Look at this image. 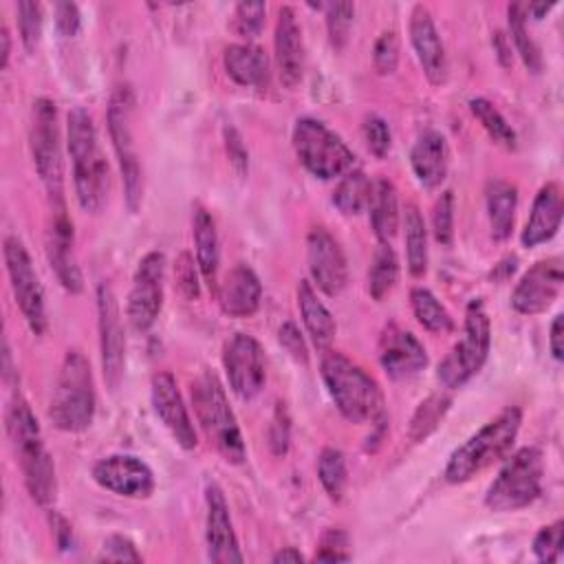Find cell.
Wrapping results in <instances>:
<instances>
[{"instance_id":"obj_52","label":"cell","mask_w":564,"mask_h":564,"mask_svg":"<svg viewBox=\"0 0 564 564\" xmlns=\"http://www.w3.org/2000/svg\"><path fill=\"white\" fill-rule=\"evenodd\" d=\"M223 134H225V148H227V154H229V161H231L234 170L238 174H247V170H249V152H247V148L242 143L240 132L234 126H225Z\"/></svg>"},{"instance_id":"obj_36","label":"cell","mask_w":564,"mask_h":564,"mask_svg":"<svg viewBox=\"0 0 564 564\" xmlns=\"http://www.w3.org/2000/svg\"><path fill=\"white\" fill-rule=\"evenodd\" d=\"M410 306L416 322L430 333H449L454 328V319L449 311L436 300V295L423 286L410 291Z\"/></svg>"},{"instance_id":"obj_18","label":"cell","mask_w":564,"mask_h":564,"mask_svg":"<svg viewBox=\"0 0 564 564\" xmlns=\"http://www.w3.org/2000/svg\"><path fill=\"white\" fill-rule=\"evenodd\" d=\"M46 258L51 269L55 271L59 284L68 293H79L84 289L82 269L75 256V236H73V223L66 214L64 203L53 205L51 220L46 227Z\"/></svg>"},{"instance_id":"obj_35","label":"cell","mask_w":564,"mask_h":564,"mask_svg":"<svg viewBox=\"0 0 564 564\" xmlns=\"http://www.w3.org/2000/svg\"><path fill=\"white\" fill-rule=\"evenodd\" d=\"M399 280V258L388 242H381L372 256L368 269V293L372 300L381 302L394 289Z\"/></svg>"},{"instance_id":"obj_58","label":"cell","mask_w":564,"mask_h":564,"mask_svg":"<svg viewBox=\"0 0 564 564\" xmlns=\"http://www.w3.org/2000/svg\"><path fill=\"white\" fill-rule=\"evenodd\" d=\"M9 55H11V33H9L7 24H2V31H0V68H7Z\"/></svg>"},{"instance_id":"obj_13","label":"cell","mask_w":564,"mask_h":564,"mask_svg":"<svg viewBox=\"0 0 564 564\" xmlns=\"http://www.w3.org/2000/svg\"><path fill=\"white\" fill-rule=\"evenodd\" d=\"M97 326L104 381L110 390H117L126 368V337L119 302L108 282H99L97 286Z\"/></svg>"},{"instance_id":"obj_10","label":"cell","mask_w":564,"mask_h":564,"mask_svg":"<svg viewBox=\"0 0 564 564\" xmlns=\"http://www.w3.org/2000/svg\"><path fill=\"white\" fill-rule=\"evenodd\" d=\"M291 139L297 161L322 181L344 176L355 165V154L341 137L313 117L297 119Z\"/></svg>"},{"instance_id":"obj_29","label":"cell","mask_w":564,"mask_h":564,"mask_svg":"<svg viewBox=\"0 0 564 564\" xmlns=\"http://www.w3.org/2000/svg\"><path fill=\"white\" fill-rule=\"evenodd\" d=\"M223 66H225V73L238 86L258 88V86H264L269 79V57L264 48L251 42L227 46L223 53Z\"/></svg>"},{"instance_id":"obj_9","label":"cell","mask_w":564,"mask_h":564,"mask_svg":"<svg viewBox=\"0 0 564 564\" xmlns=\"http://www.w3.org/2000/svg\"><path fill=\"white\" fill-rule=\"evenodd\" d=\"M132 115H134V95L128 84L115 86L110 101H108V132L110 141L119 161V172L123 181V196L130 212H137L143 196V176H141V163L134 145V132H132Z\"/></svg>"},{"instance_id":"obj_6","label":"cell","mask_w":564,"mask_h":564,"mask_svg":"<svg viewBox=\"0 0 564 564\" xmlns=\"http://www.w3.org/2000/svg\"><path fill=\"white\" fill-rule=\"evenodd\" d=\"M192 403L203 432L214 443L218 454L227 463L240 465L247 456V447L227 394L214 372H203L192 383Z\"/></svg>"},{"instance_id":"obj_53","label":"cell","mask_w":564,"mask_h":564,"mask_svg":"<svg viewBox=\"0 0 564 564\" xmlns=\"http://www.w3.org/2000/svg\"><path fill=\"white\" fill-rule=\"evenodd\" d=\"M55 26L64 37L77 35V31L82 26L79 7L75 2H57L55 4Z\"/></svg>"},{"instance_id":"obj_4","label":"cell","mask_w":564,"mask_h":564,"mask_svg":"<svg viewBox=\"0 0 564 564\" xmlns=\"http://www.w3.org/2000/svg\"><path fill=\"white\" fill-rule=\"evenodd\" d=\"M97 410L93 370L86 355L77 348L64 355L57 383L48 403V419L62 432H84L90 427Z\"/></svg>"},{"instance_id":"obj_8","label":"cell","mask_w":564,"mask_h":564,"mask_svg":"<svg viewBox=\"0 0 564 564\" xmlns=\"http://www.w3.org/2000/svg\"><path fill=\"white\" fill-rule=\"evenodd\" d=\"M544 456L538 447H522L507 458L485 494V505L496 513L529 507L542 491Z\"/></svg>"},{"instance_id":"obj_48","label":"cell","mask_w":564,"mask_h":564,"mask_svg":"<svg viewBox=\"0 0 564 564\" xmlns=\"http://www.w3.org/2000/svg\"><path fill=\"white\" fill-rule=\"evenodd\" d=\"M313 560H317V562H346V560H350L348 535L341 529L324 531V535L319 540V549L315 551Z\"/></svg>"},{"instance_id":"obj_59","label":"cell","mask_w":564,"mask_h":564,"mask_svg":"<svg viewBox=\"0 0 564 564\" xmlns=\"http://www.w3.org/2000/svg\"><path fill=\"white\" fill-rule=\"evenodd\" d=\"M555 4L553 2H531V4H524V11L527 15H531L533 20H542Z\"/></svg>"},{"instance_id":"obj_24","label":"cell","mask_w":564,"mask_h":564,"mask_svg":"<svg viewBox=\"0 0 564 564\" xmlns=\"http://www.w3.org/2000/svg\"><path fill=\"white\" fill-rule=\"evenodd\" d=\"M273 48H275V66H278L280 82L286 88L297 86L304 73V37H302V26L295 15V9L289 4L282 7L278 13Z\"/></svg>"},{"instance_id":"obj_55","label":"cell","mask_w":564,"mask_h":564,"mask_svg":"<svg viewBox=\"0 0 564 564\" xmlns=\"http://www.w3.org/2000/svg\"><path fill=\"white\" fill-rule=\"evenodd\" d=\"M564 317L555 315L551 322V330H549V348L555 361H562L564 357Z\"/></svg>"},{"instance_id":"obj_34","label":"cell","mask_w":564,"mask_h":564,"mask_svg":"<svg viewBox=\"0 0 564 564\" xmlns=\"http://www.w3.org/2000/svg\"><path fill=\"white\" fill-rule=\"evenodd\" d=\"M370 192H372V181L361 170H350L337 183L333 192V203L341 214L355 216L368 207Z\"/></svg>"},{"instance_id":"obj_25","label":"cell","mask_w":564,"mask_h":564,"mask_svg":"<svg viewBox=\"0 0 564 564\" xmlns=\"http://www.w3.org/2000/svg\"><path fill=\"white\" fill-rule=\"evenodd\" d=\"M262 284L256 271L238 262L218 286V302L229 317H251L260 308Z\"/></svg>"},{"instance_id":"obj_51","label":"cell","mask_w":564,"mask_h":564,"mask_svg":"<svg viewBox=\"0 0 564 564\" xmlns=\"http://www.w3.org/2000/svg\"><path fill=\"white\" fill-rule=\"evenodd\" d=\"M174 273H176V282H178V289L181 293L187 297V300H194L198 297V273H196V267H194V258L183 251L176 262H174Z\"/></svg>"},{"instance_id":"obj_30","label":"cell","mask_w":564,"mask_h":564,"mask_svg":"<svg viewBox=\"0 0 564 564\" xmlns=\"http://www.w3.org/2000/svg\"><path fill=\"white\" fill-rule=\"evenodd\" d=\"M192 234L196 245V264L203 275V280L209 284V289H216V275L220 264V245L216 234V223L212 214L196 205L192 214Z\"/></svg>"},{"instance_id":"obj_21","label":"cell","mask_w":564,"mask_h":564,"mask_svg":"<svg viewBox=\"0 0 564 564\" xmlns=\"http://www.w3.org/2000/svg\"><path fill=\"white\" fill-rule=\"evenodd\" d=\"M150 399L154 414L161 419L165 430L183 449L196 447V430L189 419V412L183 403V397L176 388V379L170 372H156L150 383Z\"/></svg>"},{"instance_id":"obj_45","label":"cell","mask_w":564,"mask_h":564,"mask_svg":"<svg viewBox=\"0 0 564 564\" xmlns=\"http://www.w3.org/2000/svg\"><path fill=\"white\" fill-rule=\"evenodd\" d=\"M399 35L397 31H383L372 46V64L379 75H392L399 66Z\"/></svg>"},{"instance_id":"obj_56","label":"cell","mask_w":564,"mask_h":564,"mask_svg":"<svg viewBox=\"0 0 564 564\" xmlns=\"http://www.w3.org/2000/svg\"><path fill=\"white\" fill-rule=\"evenodd\" d=\"M51 527H53V533H55V542H57V546L64 551V549H68L70 544H73V529H70V524H68V520L64 518V516H59V513H51Z\"/></svg>"},{"instance_id":"obj_26","label":"cell","mask_w":564,"mask_h":564,"mask_svg":"<svg viewBox=\"0 0 564 564\" xmlns=\"http://www.w3.org/2000/svg\"><path fill=\"white\" fill-rule=\"evenodd\" d=\"M562 223V192L557 183H546L538 189L524 229L520 234V242L524 247H538L551 240Z\"/></svg>"},{"instance_id":"obj_41","label":"cell","mask_w":564,"mask_h":564,"mask_svg":"<svg viewBox=\"0 0 564 564\" xmlns=\"http://www.w3.org/2000/svg\"><path fill=\"white\" fill-rule=\"evenodd\" d=\"M324 15H326V31L330 44L339 51L346 46L352 18H355V4L352 2H328L324 4Z\"/></svg>"},{"instance_id":"obj_47","label":"cell","mask_w":564,"mask_h":564,"mask_svg":"<svg viewBox=\"0 0 564 564\" xmlns=\"http://www.w3.org/2000/svg\"><path fill=\"white\" fill-rule=\"evenodd\" d=\"M361 134H364V141L368 145V150L377 156V159H383L388 152H390V128L386 123L383 117L379 115H368L361 123Z\"/></svg>"},{"instance_id":"obj_12","label":"cell","mask_w":564,"mask_h":564,"mask_svg":"<svg viewBox=\"0 0 564 564\" xmlns=\"http://www.w3.org/2000/svg\"><path fill=\"white\" fill-rule=\"evenodd\" d=\"M4 264H7V275H9V284L15 297V304L26 322V326L31 328V333L42 335L48 326L46 319V306H44V289L40 284L37 271L33 269L31 256L24 247V242L15 236H7L4 238Z\"/></svg>"},{"instance_id":"obj_50","label":"cell","mask_w":564,"mask_h":564,"mask_svg":"<svg viewBox=\"0 0 564 564\" xmlns=\"http://www.w3.org/2000/svg\"><path fill=\"white\" fill-rule=\"evenodd\" d=\"M289 443H291V419H289V412H286L284 403H278L275 412H273V419L269 423L271 452L275 456H284L289 452Z\"/></svg>"},{"instance_id":"obj_57","label":"cell","mask_w":564,"mask_h":564,"mask_svg":"<svg viewBox=\"0 0 564 564\" xmlns=\"http://www.w3.org/2000/svg\"><path fill=\"white\" fill-rule=\"evenodd\" d=\"M494 46H496V51H498L500 64H502V66H509V64H511V44L507 42L505 33L496 31V35H494Z\"/></svg>"},{"instance_id":"obj_20","label":"cell","mask_w":564,"mask_h":564,"mask_svg":"<svg viewBox=\"0 0 564 564\" xmlns=\"http://www.w3.org/2000/svg\"><path fill=\"white\" fill-rule=\"evenodd\" d=\"M205 542L207 557L218 564L242 562L238 538L231 524L229 505L218 485L209 482L205 489Z\"/></svg>"},{"instance_id":"obj_49","label":"cell","mask_w":564,"mask_h":564,"mask_svg":"<svg viewBox=\"0 0 564 564\" xmlns=\"http://www.w3.org/2000/svg\"><path fill=\"white\" fill-rule=\"evenodd\" d=\"M99 562H141V553L137 551L134 542L126 535H108L101 544V553L97 555Z\"/></svg>"},{"instance_id":"obj_1","label":"cell","mask_w":564,"mask_h":564,"mask_svg":"<svg viewBox=\"0 0 564 564\" xmlns=\"http://www.w3.org/2000/svg\"><path fill=\"white\" fill-rule=\"evenodd\" d=\"M7 432L31 498L37 505H51L57 491L55 463L44 445L35 414L20 394H15L7 408Z\"/></svg>"},{"instance_id":"obj_23","label":"cell","mask_w":564,"mask_h":564,"mask_svg":"<svg viewBox=\"0 0 564 564\" xmlns=\"http://www.w3.org/2000/svg\"><path fill=\"white\" fill-rule=\"evenodd\" d=\"M410 42L425 77L434 86L443 84L447 79V55L432 13L423 4H414L410 11Z\"/></svg>"},{"instance_id":"obj_7","label":"cell","mask_w":564,"mask_h":564,"mask_svg":"<svg viewBox=\"0 0 564 564\" xmlns=\"http://www.w3.org/2000/svg\"><path fill=\"white\" fill-rule=\"evenodd\" d=\"M491 346V324L480 297L471 300L465 308L463 337L452 346V350L438 364L436 377L445 388L465 386L487 361Z\"/></svg>"},{"instance_id":"obj_19","label":"cell","mask_w":564,"mask_h":564,"mask_svg":"<svg viewBox=\"0 0 564 564\" xmlns=\"http://www.w3.org/2000/svg\"><path fill=\"white\" fill-rule=\"evenodd\" d=\"M308 273L317 289L330 297L339 295L348 282V267L339 242L324 229L313 227L306 236Z\"/></svg>"},{"instance_id":"obj_40","label":"cell","mask_w":564,"mask_h":564,"mask_svg":"<svg viewBox=\"0 0 564 564\" xmlns=\"http://www.w3.org/2000/svg\"><path fill=\"white\" fill-rule=\"evenodd\" d=\"M317 478L330 500H341L348 482L346 456L337 447H324L317 460Z\"/></svg>"},{"instance_id":"obj_54","label":"cell","mask_w":564,"mask_h":564,"mask_svg":"<svg viewBox=\"0 0 564 564\" xmlns=\"http://www.w3.org/2000/svg\"><path fill=\"white\" fill-rule=\"evenodd\" d=\"M280 344L282 348L295 359V361H302L306 364L308 361V352H306V344L302 339V333L297 330V326L293 322H284L280 326Z\"/></svg>"},{"instance_id":"obj_31","label":"cell","mask_w":564,"mask_h":564,"mask_svg":"<svg viewBox=\"0 0 564 564\" xmlns=\"http://www.w3.org/2000/svg\"><path fill=\"white\" fill-rule=\"evenodd\" d=\"M485 203H487L491 236L496 240L509 238L511 229H513L516 205H518L516 185L509 181H502V178H491L485 187Z\"/></svg>"},{"instance_id":"obj_22","label":"cell","mask_w":564,"mask_h":564,"mask_svg":"<svg viewBox=\"0 0 564 564\" xmlns=\"http://www.w3.org/2000/svg\"><path fill=\"white\" fill-rule=\"evenodd\" d=\"M379 364L392 379H410L427 366L423 344L410 330L388 324L379 337Z\"/></svg>"},{"instance_id":"obj_38","label":"cell","mask_w":564,"mask_h":564,"mask_svg":"<svg viewBox=\"0 0 564 564\" xmlns=\"http://www.w3.org/2000/svg\"><path fill=\"white\" fill-rule=\"evenodd\" d=\"M507 15H509V33H511V42L516 46V53L522 57L524 66L531 73H540L542 70V53L538 48V44L533 42V37L527 31V11L522 2H513L507 7Z\"/></svg>"},{"instance_id":"obj_42","label":"cell","mask_w":564,"mask_h":564,"mask_svg":"<svg viewBox=\"0 0 564 564\" xmlns=\"http://www.w3.org/2000/svg\"><path fill=\"white\" fill-rule=\"evenodd\" d=\"M18 29H20V40L29 53H33L40 44L42 35V4L33 0H22L18 2Z\"/></svg>"},{"instance_id":"obj_44","label":"cell","mask_w":564,"mask_h":564,"mask_svg":"<svg viewBox=\"0 0 564 564\" xmlns=\"http://www.w3.org/2000/svg\"><path fill=\"white\" fill-rule=\"evenodd\" d=\"M267 4L264 2H240L234 9V31L247 42L260 35L264 26Z\"/></svg>"},{"instance_id":"obj_39","label":"cell","mask_w":564,"mask_h":564,"mask_svg":"<svg viewBox=\"0 0 564 564\" xmlns=\"http://www.w3.org/2000/svg\"><path fill=\"white\" fill-rule=\"evenodd\" d=\"M469 110L498 145H502L505 150H516V145H518L516 130L489 99H485V97L469 99Z\"/></svg>"},{"instance_id":"obj_11","label":"cell","mask_w":564,"mask_h":564,"mask_svg":"<svg viewBox=\"0 0 564 564\" xmlns=\"http://www.w3.org/2000/svg\"><path fill=\"white\" fill-rule=\"evenodd\" d=\"M29 145L35 172L46 187L53 205L64 203V163H62V145H59V126H57V108L48 97H37L31 110V130Z\"/></svg>"},{"instance_id":"obj_27","label":"cell","mask_w":564,"mask_h":564,"mask_svg":"<svg viewBox=\"0 0 564 564\" xmlns=\"http://www.w3.org/2000/svg\"><path fill=\"white\" fill-rule=\"evenodd\" d=\"M410 165L423 187H438L445 181L449 167L447 139L436 130L423 132L410 150Z\"/></svg>"},{"instance_id":"obj_14","label":"cell","mask_w":564,"mask_h":564,"mask_svg":"<svg viewBox=\"0 0 564 564\" xmlns=\"http://www.w3.org/2000/svg\"><path fill=\"white\" fill-rule=\"evenodd\" d=\"M163 280H165V256L161 251L145 253L134 271L132 286L128 293V322L134 330H148L163 306Z\"/></svg>"},{"instance_id":"obj_17","label":"cell","mask_w":564,"mask_h":564,"mask_svg":"<svg viewBox=\"0 0 564 564\" xmlns=\"http://www.w3.org/2000/svg\"><path fill=\"white\" fill-rule=\"evenodd\" d=\"M564 284L562 258L551 256L538 260L524 275L518 280L511 293V306L520 315H538L544 313L560 295Z\"/></svg>"},{"instance_id":"obj_60","label":"cell","mask_w":564,"mask_h":564,"mask_svg":"<svg viewBox=\"0 0 564 564\" xmlns=\"http://www.w3.org/2000/svg\"><path fill=\"white\" fill-rule=\"evenodd\" d=\"M304 560V555L297 551V549H293V546H284V549H280L273 557H271V562H302Z\"/></svg>"},{"instance_id":"obj_5","label":"cell","mask_w":564,"mask_h":564,"mask_svg":"<svg viewBox=\"0 0 564 564\" xmlns=\"http://www.w3.org/2000/svg\"><path fill=\"white\" fill-rule=\"evenodd\" d=\"M520 423V408H505L498 416L487 421L476 434L452 452L445 465V480L452 485L467 482L496 460L505 458L518 436Z\"/></svg>"},{"instance_id":"obj_28","label":"cell","mask_w":564,"mask_h":564,"mask_svg":"<svg viewBox=\"0 0 564 564\" xmlns=\"http://www.w3.org/2000/svg\"><path fill=\"white\" fill-rule=\"evenodd\" d=\"M297 308H300L302 324H304L313 346L322 352L330 350L337 326H335V319H333L330 311L319 300L317 291L313 289V284L308 280H302L297 284Z\"/></svg>"},{"instance_id":"obj_2","label":"cell","mask_w":564,"mask_h":564,"mask_svg":"<svg viewBox=\"0 0 564 564\" xmlns=\"http://www.w3.org/2000/svg\"><path fill=\"white\" fill-rule=\"evenodd\" d=\"M66 148L73 165V185L84 212H99L108 194V165L99 148L93 117L86 108L75 106L66 117Z\"/></svg>"},{"instance_id":"obj_3","label":"cell","mask_w":564,"mask_h":564,"mask_svg":"<svg viewBox=\"0 0 564 564\" xmlns=\"http://www.w3.org/2000/svg\"><path fill=\"white\" fill-rule=\"evenodd\" d=\"M319 368L324 386L346 421L379 423L386 419L381 388L361 366L337 350H326Z\"/></svg>"},{"instance_id":"obj_15","label":"cell","mask_w":564,"mask_h":564,"mask_svg":"<svg viewBox=\"0 0 564 564\" xmlns=\"http://www.w3.org/2000/svg\"><path fill=\"white\" fill-rule=\"evenodd\" d=\"M223 368L229 381V388L245 401L260 394L267 381L264 352L247 333H236L227 339L223 348Z\"/></svg>"},{"instance_id":"obj_16","label":"cell","mask_w":564,"mask_h":564,"mask_svg":"<svg viewBox=\"0 0 564 564\" xmlns=\"http://www.w3.org/2000/svg\"><path fill=\"white\" fill-rule=\"evenodd\" d=\"M93 480L121 498H148L154 491L152 469L132 454H110L93 465Z\"/></svg>"},{"instance_id":"obj_33","label":"cell","mask_w":564,"mask_h":564,"mask_svg":"<svg viewBox=\"0 0 564 564\" xmlns=\"http://www.w3.org/2000/svg\"><path fill=\"white\" fill-rule=\"evenodd\" d=\"M403 229H405L408 269L414 278H421L427 271V229L416 205H405Z\"/></svg>"},{"instance_id":"obj_37","label":"cell","mask_w":564,"mask_h":564,"mask_svg":"<svg viewBox=\"0 0 564 564\" xmlns=\"http://www.w3.org/2000/svg\"><path fill=\"white\" fill-rule=\"evenodd\" d=\"M452 405V397L447 392H434L430 394L427 399H423L412 419H410V427H408V436L414 441V443H421L425 441L436 427L438 423L443 421V416L447 414Z\"/></svg>"},{"instance_id":"obj_46","label":"cell","mask_w":564,"mask_h":564,"mask_svg":"<svg viewBox=\"0 0 564 564\" xmlns=\"http://www.w3.org/2000/svg\"><path fill=\"white\" fill-rule=\"evenodd\" d=\"M562 529H564V522L562 520H555L546 527H542L535 538H533V555L540 560V562H557L560 555H562Z\"/></svg>"},{"instance_id":"obj_43","label":"cell","mask_w":564,"mask_h":564,"mask_svg":"<svg viewBox=\"0 0 564 564\" xmlns=\"http://www.w3.org/2000/svg\"><path fill=\"white\" fill-rule=\"evenodd\" d=\"M432 234L434 240L443 247H449L454 240V194L445 189L432 209Z\"/></svg>"},{"instance_id":"obj_32","label":"cell","mask_w":564,"mask_h":564,"mask_svg":"<svg viewBox=\"0 0 564 564\" xmlns=\"http://www.w3.org/2000/svg\"><path fill=\"white\" fill-rule=\"evenodd\" d=\"M368 209H370V225L377 240L390 245V240L399 229V198L392 181L377 178L372 183Z\"/></svg>"}]
</instances>
